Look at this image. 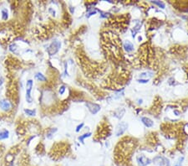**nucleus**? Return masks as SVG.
<instances>
[{
    "instance_id": "obj_10",
    "label": "nucleus",
    "mask_w": 188,
    "mask_h": 166,
    "mask_svg": "<svg viewBox=\"0 0 188 166\" xmlns=\"http://www.w3.org/2000/svg\"><path fill=\"white\" fill-rule=\"evenodd\" d=\"M153 76V72L151 71H145L142 72V73L140 74V79H147L149 80V78H151Z\"/></svg>"
},
{
    "instance_id": "obj_4",
    "label": "nucleus",
    "mask_w": 188,
    "mask_h": 166,
    "mask_svg": "<svg viewBox=\"0 0 188 166\" xmlns=\"http://www.w3.org/2000/svg\"><path fill=\"white\" fill-rule=\"evenodd\" d=\"M33 80L29 79V80L27 81V83H26V101L29 103H32L31 92H32V89H33Z\"/></svg>"
},
{
    "instance_id": "obj_14",
    "label": "nucleus",
    "mask_w": 188,
    "mask_h": 166,
    "mask_svg": "<svg viewBox=\"0 0 188 166\" xmlns=\"http://www.w3.org/2000/svg\"><path fill=\"white\" fill-rule=\"evenodd\" d=\"M184 159H185V158L183 156L179 157L178 159L175 162L174 166H182V164H183V162H184Z\"/></svg>"
},
{
    "instance_id": "obj_21",
    "label": "nucleus",
    "mask_w": 188,
    "mask_h": 166,
    "mask_svg": "<svg viewBox=\"0 0 188 166\" xmlns=\"http://www.w3.org/2000/svg\"><path fill=\"white\" fill-rule=\"evenodd\" d=\"M9 50H11L12 52H15L16 51V50H17V46L14 45V44H13L9 46Z\"/></svg>"
},
{
    "instance_id": "obj_11",
    "label": "nucleus",
    "mask_w": 188,
    "mask_h": 166,
    "mask_svg": "<svg viewBox=\"0 0 188 166\" xmlns=\"http://www.w3.org/2000/svg\"><path fill=\"white\" fill-rule=\"evenodd\" d=\"M8 137H9V132L7 129H4L2 132H0V140L8 138Z\"/></svg>"
},
{
    "instance_id": "obj_3",
    "label": "nucleus",
    "mask_w": 188,
    "mask_h": 166,
    "mask_svg": "<svg viewBox=\"0 0 188 166\" xmlns=\"http://www.w3.org/2000/svg\"><path fill=\"white\" fill-rule=\"evenodd\" d=\"M152 163H155L158 166H170L169 159L164 156H156L152 160Z\"/></svg>"
},
{
    "instance_id": "obj_12",
    "label": "nucleus",
    "mask_w": 188,
    "mask_h": 166,
    "mask_svg": "<svg viewBox=\"0 0 188 166\" xmlns=\"http://www.w3.org/2000/svg\"><path fill=\"white\" fill-rule=\"evenodd\" d=\"M35 77L36 80L38 81V82H45V81H47V78L44 76V75H43L42 73H40V72L36 73L35 76Z\"/></svg>"
},
{
    "instance_id": "obj_7",
    "label": "nucleus",
    "mask_w": 188,
    "mask_h": 166,
    "mask_svg": "<svg viewBox=\"0 0 188 166\" xmlns=\"http://www.w3.org/2000/svg\"><path fill=\"white\" fill-rule=\"evenodd\" d=\"M123 48L126 52L130 53L134 50V45L132 44L130 40H126L123 44Z\"/></svg>"
},
{
    "instance_id": "obj_22",
    "label": "nucleus",
    "mask_w": 188,
    "mask_h": 166,
    "mask_svg": "<svg viewBox=\"0 0 188 166\" xmlns=\"http://www.w3.org/2000/svg\"><path fill=\"white\" fill-rule=\"evenodd\" d=\"M137 82H138L139 83L146 84V83H148L149 80H147V79H137Z\"/></svg>"
},
{
    "instance_id": "obj_18",
    "label": "nucleus",
    "mask_w": 188,
    "mask_h": 166,
    "mask_svg": "<svg viewBox=\"0 0 188 166\" xmlns=\"http://www.w3.org/2000/svg\"><path fill=\"white\" fill-rule=\"evenodd\" d=\"M97 9L96 8H92L91 10H89V12L87 13V15H86V17L87 18H89V17L90 16H92V15H95L96 13H97Z\"/></svg>"
},
{
    "instance_id": "obj_17",
    "label": "nucleus",
    "mask_w": 188,
    "mask_h": 166,
    "mask_svg": "<svg viewBox=\"0 0 188 166\" xmlns=\"http://www.w3.org/2000/svg\"><path fill=\"white\" fill-rule=\"evenodd\" d=\"M152 3L154 4H156V5H157L158 7H160L161 8H166V4L161 1H152Z\"/></svg>"
},
{
    "instance_id": "obj_16",
    "label": "nucleus",
    "mask_w": 188,
    "mask_h": 166,
    "mask_svg": "<svg viewBox=\"0 0 188 166\" xmlns=\"http://www.w3.org/2000/svg\"><path fill=\"white\" fill-rule=\"evenodd\" d=\"M25 114L29 115V116H35L36 111L35 110H30V109H24Z\"/></svg>"
},
{
    "instance_id": "obj_13",
    "label": "nucleus",
    "mask_w": 188,
    "mask_h": 166,
    "mask_svg": "<svg viewBox=\"0 0 188 166\" xmlns=\"http://www.w3.org/2000/svg\"><path fill=\"white\" fill-rule=\"evenodd\" d=\"M90 136H91V133H84L83 135H80L78 138V139H79V141H80L81 143H84V139L86 138L90 137Z\"/></svg>"
},
{
    "instance_id": "obj_9",
    "label": "nucleus",
    "mask_w": 188,
    "mask_h": 166,
    "mask_svg": "<svg viewBox=\"0 0 188 166\" xmlns=\"http://www.w3.org/2000/svg\"><path fill=\"white\" fill-rule=\"evenodd\" d=\"M141 122H142L143 124L147 127H151L154 125V122L151 120V118H149L147 117H141Z\"/></svg>"
},
{
    "instance_id": "obj_15",
    "label": "nucleus",
    "mask_w": 188,
    "mask_h": 166,
    "mask_svg": "<svg viewBox=\"0 0 188 166\" xmlns=\"http://www.w3.org/2000/svg\"><path fill=\"white\" fill-rule=\"evenodd\" d=\"M1 14H2V19L3 20H7L8 18V12L6 8H3L1 11Z\"/></svg>"
},
{
    "instance_id": "obj_23",
    "label": "nucleus",
    "mask_w": 188,
    "mask_h": 166,
    "mask_svg": "<svg viewBox=\"0 0 188 166\" xmlns=\"http://www.w3.org/2000/svg\"><path fill=\"white\" fill-rule=\"evenodd\" d=\"M56 131H57V129H56V128H54H54H52V129H51V131L49 132V133L48 134V137L49 138L50 136H51V134H53V133H54V132H56Z\"/></svg>"
},
{
    "instance_id": "obj_19",
    "label": "nucleus",
    "mask_w": 188,
    "mask_h": 166,
    "mask_svg": "<svg viewBox=\"0 0 188 166\" xmlns=\"http://www.w3.org/2000/svg\"><path fill=\"white\" fill-rule=\"evenodd\" d=\"M65 90H66V87L65 86V85H62V86L59 87V95H63L64 93L65 92Z\"/></svg>"
},
{
    "instance_id": "obj_5",
    "label": "nucleus",
    "mask_w": 188,
    "mask_h": 166,
    "mask_svg": "<svg viewBox=\"0 0 188 166\" xmlns=\"http://www.w3.org/2000/svg\"><path fill=\"white\" fill-rule=\"evenodd\" d=\"M127 128H128V124L126 122H119L116 127V129H115V135L116 136L123 135L125 133V132L127 130Z\"/></svg>"
},
{
    "instance_id": "obj_20",
    "label": "nucleus",
    "mask_w": 188,
    "mask_h": 166,
    "mask_svg": "<svg viewBox=\"0 0 188 166\" xmlns=\"http://www.w3.org/2000/svg\"><path fill=\"white\" fill-rule=\"evenodd\" d=\"M83 127H84V123L83 122H81L80 124H79L78 126L76 127V129H75V131L77 132V133H79V132L83 128Z\"/></svg>"
},
{
    "instance_id": "obj_2",
    "label": "nucleus",
    "mask_w": 188,
    "mask_h": 166,
    "mask_svg": "<svg viewBox=\"0 0 188 166\" xmlns=\"http://www.w3.org/2000/svg\"><path fill=\"white\" fill-rule=\"evenodd\" d=\"M136 163L138 166H149L152 164V160L144 154H139L136 156Z\"/></svg>"
},
{
    "instance_id": "obj_8",
    "label": "nucleus",
    "mask_w": 188,
    "mask_h": 166,
    "mask_svg": "<svg viewBox=\"0 0 188 166\" xmlns=\"http://www.w3.org/2000/svg\"><path fill=\"white\" fill-rule=\"evenodd\" d=\"M0 108H1L3 111H8L11 108V103L10 101H8L6 99H3L0 101Z\"/></svg>"
},
{
    "instance_id": "obj_1",
    "label": "nucleus",
    "mask_w": 188,
    "mask_h": 166,
    "mask_svg": "<svg viewBox=\"0 0 188 166\" xmlns=\"http://www.w3.org/2000/svg\"><path fill=\"white\" fill-rule=\"evenodd\" d=\"M60 47H61V42L59 41L58 40H55L49 45L48 48V53L50 55H54L59 51Z\"/></svg>"
},
{
    "instance_id": "obj_6",
    "label": "nucleus",
    "mask_w": 188,
    "mask_h": 166,
    "mask_svg": "<svg viewBox=\"0 0 188 166\" xmlns=\"http://www.w3.org/2000/svg\"><path fill=\"white\" fill-rule=\"evenodd\" d=\"M86 107L88 108L89 111L93 115H95L96 113H98L100 111V109H101L100 105H98L96 103H90V101H88V103H86Z\"/></svg>"
}]
</instances>
